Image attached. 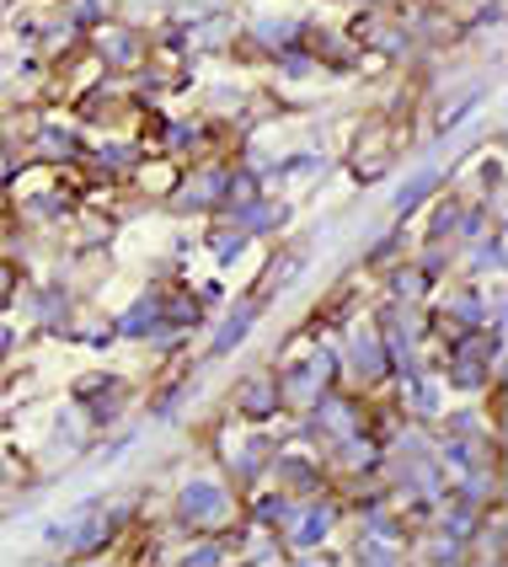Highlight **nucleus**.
<instances>
[{"label": "nucleus", "instance_id": "nucleus-1", "mask_svg": "<svg viewBox=\"0 0 508 567\" xmlns=\"http://www.w3.org/2000/svg\"><path fill=\"white\" fill-rule=\"evenodd\" d=\"M220 504H225L220 487L198 482V487H188V493H183V519H198V525H209V519L220 514Z\"/></svg>", "mask_w": 508, "mask_h": 567}, {"label": "nucleus", "instance_id": "nucleus-2", "mask_svg": "<svg viewBox=\"0 0 508 567\" xmlns=\"http://www.w3.org/2000/svg\"><path fill=\"white\" fill-rule=\"evenodd\" d=\"M434 183H439V172H417L413 183H407V188L396 193V209L407 215V209H413V204H417V198H423V193H434Z\"/></svg>", "mask_w": 508, "mask_h": 567}, {"label": "nucleus", "instance_id": "nucleus-3", "mask_svg": "<svg viewBox=\"0 0 508 567\" xmlns=\"http://www.w3.org/2000/svg\"><path fill=\"white\" fill-rule=\"evenodd\" d=\"M252 316H257V311H241L236 321H225V332H220V343H215V353H225V348H236V343H241V332L252 327Z\"/></svg>", "mask_w": 508, "mask_h": 567}, {"label": "nucleus", "instance_id": "nucleus-4", "mask_svg": "<svg viewBox=\"0 0 508 567\" xmlns=\"http://www.w3.org/2000/svg\"><path fill=\"white\" fill-rule=\"evenodd\" d=\"M326 525H332V514H311V525H305V540L326 536Z\"/></svg>", "mask_w": 508, "mask_h": 567}]
</instances>
